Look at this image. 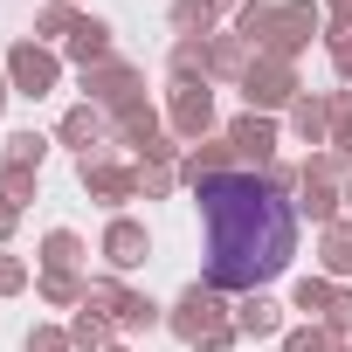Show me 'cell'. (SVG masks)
I'll use <instances>...</instances> for the list:
<instances>
[{"label": "cell", "mask_w": 352, "mask_h": 352, "mask_svg": "<svg viewBox=\"0 0 352 352\" xmlns=\"http://www.w3.org/2000/svg\"><path fill=\"white\" fill-rule=\"evenodd\" d=\"M201 201V235H208V270L201 283L228 290H263L270 276L290 270L297 256V201L270 194L263 173H221V180L194 187Z\"/></svg>", "instance_id": "1"}, {"label": "cell", "mask_w": 352, "mask_h": 352, "mask_svg": "<svg viewBox=\"0 0 352 352\" xmlns=\"http://www.w3.org/2000/svg\"><path fill=\"white\" fill-rule=\"evenodd\" d=\"M221 324H235V311L221 304V290L214 283H187L180 290V304L166 311V331L180 338V345H201L208 331H221Z\"/></svg>", "instance_id": "2"}, {"label": "cell", "mask_w": 352, "mask_h": 352, "mask_svg": "<svg viewBox=\"0 0 352 352\" xmlns=\"http://www.w3.org/2000/svg\"><path fill=\"white\" fill-rule=\"evenodd\" d=\"M242 97H249V111H290L297 97H304V83H297V63H283V56H256L249 63V76H242Z\"/></svg>", "instance_id": "3"}, {"label": "cell", "mask_w": 352, "mask_h": 352, "mask_svg": "<svg viewBox=\"0 0 352 352\" xmlns=\"http://www.w3.org/2000/svg\"><path fill=\"white\" fill-rule=\"evenodd\" d=\"M83 104H97V111L145 104V69H138V63H124V56H111V63L83 69Z\"/></svg>", "instance_id": "4"}, {"label": "cell", "mask_w": 352, "mask_h": 352, "mask_svg": "<svg viewBox=\"0 0 352 352\" xmlns=\"http://www.w3.org/2000/svg\"><path fill=\"white\" fill-rule=\"evenodd\" d=\"M8 83H14V97H49L56 83H63V56L49 49V42H14L8 49Z\"/></svg>", "instance_id": "5"}, {"label": "cell", "mask_w": 352, "mask_h": 352, "mask_svg": "<svg viewBox=\"0 0 352 352\" xmlns=\"http://www.w3.org/2000/svg\"><path fill=\"white\" fill-rule=\"evenodd\" d=\"M166 131L180 138V145L214 138V90H208V83H173V97H166Z\"/></svg>", "instance_id": "6"}, {"label": "cell", "mask_w": 352, "mask_h": 352, "mask_svg": "<svg viewBox=\"0 0 352 352\" xmlns=\"http://www.w3.org/2000/svg\"><path fill=\"white\" fill-rule=\"evenodd\" d=\"M318 35H324V8H311V0H283V8H276V28H270V42H263V56L297 63Z\"/></svg>", "instance_id": "7"}, {"label": "cell", "mask_w": 352, "mask_h": 352, "mask_svg": "<svg viewBox=\"0 0 352 352\" xmlns=\"http://www.w3.org/2000/svg\"><path fill=\"white\" fill-rule=\"evenodd\" d=\"M76 180H83V194H90V201H104V208L138 201V166H118V159H104V152L76 159Z\"/></svg>", "instance_id": "8"}, {"label": "cell", "mask_w": 352, "mask_h": 352, "mask_svg": "<svg viewBox=\"0 0 352 352\" xmlns=\"http://www.w3.org/2000/svg\"><path fill=\"white\" fill-rule=\"evenodd\" d=\"M221 173H242V159H235L228 131H221V138H201V145H187V152H180V180H187V187H208V180H221Z\"/></svg>", "instance_id": "9"}, {"label": "cell", "mask_w": 352, "mask_h": 352, "mask_svg": "<svg viewBox=\"0 0 352 352\" xmlns=\"http://www.w3.org/2000/svg\"><path fill=\"white\" fill-rule=\"evenodd\" d=\"M228 145H235V159H242V166H256V173H263V166L276 159V118L242 111V118L228 124Z\"/></svg>", "instance_id": "10"}, {"label": "cell", "mask_w": 352, "mask_h": 352, "mask_svg": "<svg viewBox=\"0 0 352 352\" xmlns=\"http://www.w3.org/2000/svg\"><path fill=\"white\" fill-rule=\"evenodd\" d=\"M56 138L76 145V159H90V152H104V138H111V111H97V104H69L63 124H56Z\"/></svg>", "instance_id": "11"}, {"label": "cell", "mask_w": 352, "mask_h": 352, "mask_svg": "<svg viewBox=\"0 0 352 352\" xmlns=\"http://www.w3.org/2000/svg\"><path fill=\"white\" fill-rule=\"evenodd\" d=\"M152 256V235H145V221H131V214H111V228H104V263L124 276V270H138Z\"/></svg>", "instance_id": "12"}, {"label": "cell", "mask_w": 352, "mask_h": 352, "mask_svg": "<svg viewBox=\"0 0 352 352\" xmlns=\"http://www.w3.org/2000/svg\"><path fill=\"white\" fill-rule=\"evenodd\" d=\"M63 56H69L76 69H97V63H111V56H118V49H111V21H104V14H83V21H76V35L63 42Z\"/></svg>", "instance_id": "13"}, {"label": "cell", "mask_w": 352, "mask_h": 352, "mask_svg": "<svg viewBox=\"0 0 352 352\" xmlns=\"http://www.w3.org/2000/svg\"><path fill=\"white\" fill-rule=\"evenodd\" d=\"M111 138L131 145V152H145L152 138H166V118H159L152 104H124V111H111Z\"/></svg>", "instance_id": "14"}, {"label": "cell", "mask_w": 352, "mask_h": 352, "mask_svg": "<svg viewBox=\"0 0 352 352\" xmlns=\"http://www.w3.org/2000/svg\"><path fill=\"white\" fill-rule=\"evenodd\" d=\"M249 63H256V49L228 28V35H208V76H221V83H242L249 76Z\"/></svg>", "instance_id": "15"}, {"label": "cell", "mask_w": 352, "mask_h": 352, "mask_svg": "<svg viewBox=\"0 0 352 352\" xmlns=\"http://www.w3.org/2000/svg\"><path fill=\"white\" fill-rule=\"evenodd\" d=\"M235 331H242V338H276V331H283V304H276L270 290H249V297L235 304Z\"/></svg>", "instance_id": "16"}, {"label": "cell", "mask_w": 352, "mask_h": 352, "mask_svg": "<svg viewBox=\"0 0 352 352\" xmlns=\"http://www.w3.org/2000/svg\"><path fill=\"white\" fill-rule=\"evenodd\" d=\"M318 276H331V283L352 276V221H345V214H338L331 228H318Z\"/></svg>", "instance_id": "17"}, {"label": "cell", "mask_w": 352, "mask_h": 352, "mask_svg": "<svg viewBox=\"0 0 352 352\" xmlns=\"http://www.w3.org/2000/svg\"><path fill=\"white\" fill-rule=\"evenodd\" d=\"M290 131H297L304 145H331V97H311V90H304V97L290 104Z\"/></svg>", "instance_id": "18"}, {"label": "cell", "mask_w": 352, "mask_h": 352, "mask_svg": "<svg viewBox=\"0 0 352 352\" xmlns=\"http://www.w3.org/2000/svg\"><path fill=\"white\" fill-rule=\"evenodd\" d=\"M338 208H345V194H338V187H324V180H297V221L331 228V221H338Z\"/></svg>", "instance_id": "19"}, {"label": "cell", "mask_w": 352, "mask_h": 352, "mask_svg": "<svg viewBox=\"0 0 352 352\" xmlns=\"http://www.w3.org/2000/svg\"><path fill=\"white\" fill-rule=\"evenodd\" d=\"M304 180H324V187H345L352 180V145H318L304 159Z\"/></svg>", "instance_id": "20"}, {"label": "cell", "mask_w": 352, "mask_h": 352, "mask_svg": "<svg viewBox=\"0 0 352 352\" xmlns=\"http://www.w3.org/2000/svg\"><path fill=\"white\" fill-rule=\"evenodd\" d=\"M276 8L283 0H242V14H235V35L263 56V42H270V28H276Z\"/></svg>", "instance_id": "21"}, {"label": "cell", "mask_w": 352, "mask_h": 352, "mask_svg": "<svg viewBox=\"0 0 352 352\" xmlns=\"http://www.w3.org/2000/svg\"><path fill=\"white\" fill-rule=\"evenodd\" d=\"M35 290H42V304H56V311H83V290H90V283H83L76 270H42Z\"/></svg>", "instance_id": "22"}, {"label": "cell", "mask_w": 352, "mask_h": 352, "mask_svg": "<svg viewBox=\"0 0 352 352\" xmlns=\"http://www.w3.org/2000/svg\"><path fill=\"white\" fill-rule=\"evenodd\" d=\"M173 83H208V35L173 42Z\"/></svg>", "instance_id": "23"}, {"label": "cell", "mask_w": 352, "mask_h": 352, "mask_svg": "<svg viewBox=\"0 0 352 352\" xmlns=\"http://www.w3.org/2000/svg\"><path fill=\"white\" fill-rule=\"evenodd\" d=\"M180 187V159H138V201H166Z\"/></svg>", "instance_id": "24"}, {"label": "cell", "mask_w": 352, "mask_h": 352, "mask_svg": "<svg viewBox=\"0 0 352 352\" xmlns=\"http://www.w3.org/2000/svg\"><path fill=\"white\" fill-rule=\"evenodd\" d=\"M69 345H83V352H104V345H118V324H111V318H97V311L83 304V311L69 318Z\"/></svg>", "instance_id": "25"}, {"label": "cell", "mask_w": 352, "mask_h": 352, "mask_svg": "<svg viewBox=\"0 0 352 352\" xmlns=\"http://www.w3.org/2000/svg\"><path fill=\"white\" fill-rule=\"evenodd\" d=\"M166 21H173V35H214V8H208V0H173V8H166Z\"/></svg>", "instance_id": "26"}, {"label": "cell", "mask_w": 352, "mask_h": 352, "mask_svg": "<svg viewBox=\"0 0 352 352\" xmlns=\"http://www.w3.org/2000/svg\"><path fill=\"white\" fill-rule=\"evenodd\" d=\"M83 263V235L76 228H49L42 235V270H76Z\"/></svg>", "instance_id": "27"}, {"label": "cell", "mask_w": 352, "mask_h": 352, "mask_svg": "<svg viewBox=\"0 0 352 352\" xmlns=\"http://www.w3.org/2000/svg\"><path fill=\"white\" fill-rule=\"evenodd\" d=\"M83 304H90L97 318H111V324H118V318H124V304H131V290H124L118 276H90V290H83Z\"/></svg>", "instance_id": "28"}, {"label": "cell", "mask_w": 352, "mask_h": 352, "mask_svg": "<svg viewBox=\"0 0 352 352\" xmlns=\"http://www.w3.org/2000/svg\"><path fill=\"white\" fill-rule=\"evenodd\" d=\"M76 21H83V14L69 8V0H49V8L35 14V42H69V35H76Z\"/></svg>", "instance_id": "29"}, {"label": "cell", "mask_w": 352, "mask_h": 352, "mask_svg": "<svg viewBox=\"0 0 352 352\" xmlns=\"http://www.w3.org/2000/svg\"><path fill=\"white\" fill-rule=\"evenodd\" d=\"M42 159H49V138L42 131H8V145H0V166H35L42 173Z\"/></svg>", "instance_id": "30"}, {"label": "cell", "mask_w": 352, "mask_h": 352, "mask_svg": "<svg viewBox=\"0 0 352 352\" xmlns=\"http://www.w3.org/2000/svg\"><path fill=\"white\" fill-rule=\"evenodd\" d=\"M331 297H338V283H331V276H297V290H290V304H297L304 318H324V311H331Z\"/></svg>", "instance_id": "31"}, {"label": "cell", "mask_w": 352, "mask_h": 352, "mask_svg": "<svg viewBox=\"0 0 352 352\" xmlns=\"http://www.w3.org/2000/svg\"><path fill=\"white\" fill-rule=\"evenodd\" d=\"M283 352H345V338L331 331V324H297V331H283Z\"/></svg>", "instance_id": "32"}, {"label": "cell", "mask_w": 352, "mask_h": 352, "mask_svg": "<svg viewBox=\"0 0 352 352\" xmlns=\"http://www.w3.org/2000/svg\"><path fill=\"white\" fill-rule=\"evenodd\" d=\"M35 194H42V173H35V166H0V201L28 208Z\"/></svg>", "instance_id": "33"}, {"label": "cell", "mask_w": 352, "mask_h": 352, "mask_svg": "<svg viewBox=\"0 0 352 352\" xmlns=\"http://www.w3.org/2000/svg\"><path fill=\"white\" fill-rule=\"evenodd\" d=\"M166 324V311L145 297V290H131V304H124V318H118V331H159Z\"/></svg>", "instance_id": "34"}, {"label": "cell", "mask_w": 352, "mask_h": 352, "mask_svg": "<svg viewBox=\"0 0 352 352\" xmlns=\"http://www.w3.org/2000/svg\"><path fill=\"white\" fill-rule=\"evenodd\" d=\"M324 49H331V69H338V83L352 90V28H324Z\"/></svg>", "instance_id": "35"}, {"label": "cell", "mask_w": 352, "mask_h": 352, "mask_svg": "<svg viewBox=\"0 0 352 352\" xmlns=\"http://www.w3.org/2000/svg\"><path fill=\"white\" fill-rule=\"evenodd\" d=\"M318 324H331V331H338V338L352 345V290H345V283H338V297H331V311H324Z\"/></svg>", "instance_id": "36"}, {"label": "cell", "mask_w": 352, "mask_h": 352, "mask_svg": "<svg viewBox=\"0 0 352 352\" xmlns=\"http://www.w3.org/2000/svg\"><path fill=\"white\" fill-rule=\"evenodd\" d=\"M21 290H28V263L0 249V297H21Z\"/></svg>", "instance_id": "37"}, {"label": "cell", "mask_w": 352, "mask_h": 352, "mask_svg": "<svg viewBox=\"0 0 352 352\" xmlns=\"http://www.w3.org/2000/svg\"><path fill=\"white\" fill-rule=\"evenodd\" d=\"M297 180H304V173H297V166H283V159H270V166H263V187H270V194H283V201L297 194Z\"/></svg>", "instance_id": "38"}, {"label": "cell", "mask_w": 352, "mask_h": 352, "mask_svg": "<svg viewBox=\"0 0 352 352\" xmlns=\"http://www.w3.org/2000/svg\"><path fill=\"white\" fill-rule=\"evenodd\" d=\"M331 145H352V90L331 97Z\"/></svg>", "instance_id": "39"}, {"label": "cell", "mask_w": 352, "mask_h": 352, "mask_svg": "<svg viewBox=\"0 0 352 352\" xmlns=\"http://www.w3.org/2000/svg\"><path fill=\"white\" fill-rule=\"evenodd\" d=\"M28 352H76V345H69V331H56V324H35V331H28Z\"/></svg>", "instance_id": "40"}, {"label": "cell", "mask_w": 352, "mask_h": 352, "mask_svg": "<svg viewBox=\"0 0 352 352\" xmlns=\"http://www.w3.org/2000/svg\"><path fill=\"white\" fill-rule=\"evenodd\" d=\"M235 338H242V331H235V324H221V331H208L194 352H235Z\"/></svg>", "instance_id": "41"}, {"label": "cell", "mask_w": 352, "mask_h": 352, "mask_svg": "<svg viewBox=\"0 0 352 352\" xmlns=\"http://www.w3.org/2000/svg\"><path fill=\"white\" fill-rule=\"evenodd\" d=\"M324 21L331 28H352V0H324Z\"/></svg>", "instance_id": "42"}, {"label": "cell", "mask_w": 352, "mask_h": 352, "mask_svg": "<svg viewBox=\"0 0 352 352\" xmlns=\"http://www.w3.org/2000/svg\"><path fill=\"white\" fill-rule=\"evenodd\" d=\"M14 228H21V208H14V201H0V242H8Z\"/></svg>", "instance_id": "43"}, {"label": "cell", "mask_w": 352, "mask_h": 352, "mask_svg": "<svg viewBox=\"0 0 352 352\" xmlns=\"http://www.w3.org/2000/svg\"><path fill=\"white\" fill-rule=\"evenodd\" d=\"M208 8H214V14H242V0H208Z\"/></svg>", "instance_id": "44"}, {"label": "cell", "mask_w": 352, "mask_h": 352, "mask_svg": "<svg viewBox=\"0 0 352 352\" xmlns=\"http://www.w3.org/2000/svg\"><path fill=\"white\" fill-rule=\"evenodd\" d=\"M8 97H14V83H8V76H0V111H8Z\"/></svg>", "instance_id": "45"}, {"label": "cell", "mask_w": 352, "mask_h": 352, "mask_svg": "<svg viewBox=\"0 0 352 352\" xmlns=\"http://www.w3.org/2000/svg\"><path fill=\"white\" fill-rule=\"evenodd\" d=\"M338 194H345V214H352V180H345V187H338Z\"/></svg>", "instance_id": "46"}, {"label": "cell", "mask_w": 352, "mask_h": 352, "mask_svg": "<svg viewBox=\"0 0 352 352\" xmlns=\"http://www.w3.org/2000/svg\"><path fill=\"white\" fill-rule=\"evenodd\" d=\"M104 352H131V345H104Z\"/></svg>", "instance_id": "47"}, {"label": "cell", "mask_w": 352, "mask_h": 352, "mask_svg": "<svg viewBox=\"0 0 352 352\" xmlns=\"http://www.w3.org/2000/svg\"><path fill=\"white\" fill-rule=\"evenodd\" d=\"M69 8H76V0H69Z\"/></svg>", "instance_id": "48"}, {"label": "cell", "mask_w": 352, "mask_h": 352, "mask_svg": "<svg viewBox=\"0 0 352 352\" xmlns=\"http://www.w3.org/2000/svg\"><path fill=\"white\" fill-rule=\"evenodd\" d=\"M345 352H352V345H345Z\"/></svg>", "instance_id": "49"}]
</instances>
